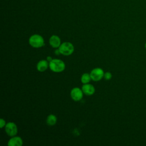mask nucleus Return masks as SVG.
<instances>
[{
    "label": "nucleus",
    "mask_w": 146,
    "mask_h": 146,
    "mask_svg": "<svg viewBox=\"0 0 146 146\" xmlns=\"http://www.w3.org/2000/svg\"><path fill=\"white\" fill-rule=\"evenodd\" d=\"M56 117L52 114H50L46 119V123L48 125H54L56 124Z\"/></svg>",
    "instance_id": "11"
},
{
    "label": "nucleus",
    "mask_w": 146,
    "mask_h": 146,
    "mask_svg": "<svg viewBox=\"0 0 146 146\" xmlns=\"http://www.w3.org/2000/svg\"><path fill=\"white\" fill-rule=\"evenodd\" d=\"M82 91L83 93L87 95H91L95 91V87L93 85L88 83L84 84L82 86Z\"/></svg>",
    "instance_id": "7"
},
{
    "label": "nucleus",
    "mask_w": 146,
    "mask_h": 146,
    "mask_svg": "<svg viewBox=\"0 0 146 146\" xmlns=\"http://www.w3.org/2000/svg\"><path fill=\"white\" fill-rule=\"evenodd\" d=\"M112 75L110 72H106L104 74V78L106 80L111 79L112 78Z\"/></svg>",
    "instance_id": "13"
},
{
    "label": "nucleus",
    "mask_w": 146,
    "mask_h": 146,
    "mask_svg": "<svg viewBox=\"0 0 146 146\" xmlns=\"http://www.w3.org/2000/svg\"><path fill=\"white\" fill-rule=\"evenodd\" d=\"M23 144V140L19 136H13L8 141L9 146H21Z\"/></svg>",
    "instance_id": "8"
},
{
    "label": "nucleus",
    "mask_w": 146,
    "mask_h": 146,
    "mask_svg": "<svg viewBox=\"0 0 146 146\" xmlns=\"http://www.w3.org/2000/svg\"><path fill=\"white\" fill-rule=\"evenodd\" d=\"M49 43L50 45L54 47V48H57L59 47L60 46V39L59 37L57 35H52L50 39H49Z\"/></svg>",
    "instance_id": "9"
},
{
    "label": "nucleus",
    "mask_w": 146,
    "mask_h": 146,
    "mask_svg": "<svg viewBox=\"0 0 146 146\" xmlns=\"http://www.w3.org/2000/svg\"><path fill=\"white\" fill-rule=\"evenodd\" d=\"M5 131L9 136L11 137L17 135L18 132L17 125L13 122H9L6 123L5 125Z\"/></svg>",
    "instance_id": "5"
},
{
    "label": "nucleus",
    "mask_w": 146,
    "mask_h": 146,
    "mask_svg": "<svg viewBox=\"0 0 146 146\" xmlns=\"http://www.w3.org/2000/svg\"><path fill=\"white\" fill-rule=\"evenodd\" d=\"M47 60L49 61V62H50V61H51V60H52V58H51V56H47Z\"/></svg>",
    "instance_id": "15"
},
{
    "label": "nucleus",
    "mask_w": 146,
    "mask_h": 146,
    "mask_svg": "<svg viewBox=\"0 0 146 146\" xmlns=\"http://www.w3.org/2000/svg\"><path fill=\"white\" fill-rule=\"evenodd\" d=\"M6 121L5 120H3V119H1V122H0V125H1V128H2L4 126L6 125Z\"/></svg>",
    "instance_id": "14"
},
{
    "label": "nucleus",
    "mask_w": 146,
    "mask_h": 146,
    "mask_svg": "<svg viewBox=\"0 0 146 146\" xmlns=\"http://www.w3.org/2000/svg\"><path fill=\"white\" fill-rule=\"evenodd\" d=\"M144 47H145V48L146 49V43H145V45H144Z\"/></svg>",
    "instance_id": "16"
},
{
    "label": "nucleus",
    "mask_w": 146,
    "mask_h": 146,
    "mask_svg": "<svg viewBox=\"0 0 146 146\" xmlns=\"http://www.w3.org/2000/svg\"><path fill=\"white\" fill-rule=\"evenodd\" d=\"M29 44L33 47L39 48L44 45V39L43 37L38 34L31 35L29 38Z\"/></svg>",
    "instance_id": "3"
},
{
    "label": "nucleus",
    "mask_w": 146,
    "mask_h": 146,
    "mask_svg": "<svg viewBox=\"0 0 146 146\" xmlns=\"http://www.w3.org/2000/svg\"><path fill=\"white\" fill-rule=\"evenodd\" d=\"M91 79V78L90 76V74H89L88 73H84L81 76V82L83 84L88 83Z\"/></svg>",
    "instance_id": "12"
},
{
    "label": "nucleus",
    "mask_w": 146,
    "mask_h": 146,
    "mask_svg": "<svg viewBox=\"0 0 146 146\" xmlns=\"http://www.w3.org/2000/svg\"><path fill=\"white\" fill-rule=\"evenodd\" d=\"M49 67L51 71L55 72H60L65 69V63L62 60L52 59L49 63Z\"/></svg>",
    "instance_id": "1"
},
{
    "label": "nucleus",
    "mask_w": 146,
    "mask_h": 146,
    "mask_svg": "<svg viewBox=\"0 0 146 146\" xmlns=\"http://www.w3.org/2000/svg\"><path fill=\"white\" fill-rule=\"evenodd\" d=\"M104 71L100 68H95L90 72L91 79L94 81H99L104 77Z\"/></svg>",
    "instance_id": "4"
},
{
    "label": "nucleus",
    "mask_w": 146,
    "mask_h": 146,
    "mask_svg": "<svg viewBox=\"0 0 146 146\" xmlns=\"http://www.w3.org/2000/svg\"><path fill=\"white\" fill-rule=\"evenodd\" d=\"M83 91L79 88L75 87L71 90L70 95L74 101H79L83 98Z\"/></svg>",
    "instance_id": "6"
},
{
    "label": "nucleus",
    "mask_w": 146,
    "mask_h": 146,
    "mask_svg": "<svg viewBox=\"0 0 146 146\" xmlns=\"http://www.w3.org/2000/svg\"><path fill=\"white\" fill-rule=\"evenodd\" d=\"M58 50L60 54L67 56L72 54L74 51V47L71 43L66 42L60 44Z\"/></svg>",
    "instance_id": "2"
},
{
    "label": "nucleus",
    "mask_w": 146,
    "mask_h": 146,
    "mask_svg": "<svg viewBox=\"0 0 146 146\" xmlns=\"http://www.w3.org/2000/svg\"><path fill=\"white\" fill-rule=\"evenodd\" d=\"M48 66L49 64H48L47 61L46 60H41L36 65V68L39 71L43 72L47 69Z\"/></svg>",
    "instance_id": "10"
}]
</instances>
